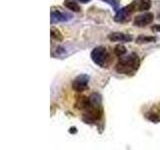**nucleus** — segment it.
I'll return each instance as SVG.
<instances>
[{
  "label": "nucleus",
  "mask_w": 160,
  "mask_h": 150,
  "mask_svg": "<svg viewBox=\"0 0 160 150\" xmlns=\"http://www.w3.org/2000/svg\"><path fill=\"white\" fill-rule=\"evenodd\" d=\"M140 66V59L137 54L131 53L128 56L121 58L115 66V70L120 74H132Z\"/></svg>",
  "instance_id": "obj_1"
},
{
  "label": "nucleus",
  "mask_w": 160,
  "mask_h": 150,
  "mask_svg": "<svg viewBox=\"0 0 160 150\" xmlns=\"http://www.w3.org/2000/svg\"><path fill=\"white\" fill-rule=\"evenodd\" d=\"M92 61L100 67H108L110 63V56L106 48L103 46L95 47L91 52Z\"/></svg>",
  "instance_id": "obj_2"
},
{
  "label": "nucleus",
  "mask_w": 160,
  "mask_h": 150,
  "mask_svg": "<svg viewBox=\"0 0 160 150\" xmlns=\"http://www.w3.org/2000/svg\"><path fill=\"white\" fill-rule=\"evenodd\" d=\"M88 82H89V76H87L86 74H81V75H78V76L73 80L71 83V86L75 91L82 92L84 90L87 89Z\"/></svg>",
  "instance_id": "obj_3"
},
{
  "label": "nucleus",
  "mask_w": 160,
  "mask_h": 150,
  "mask_svg": "<svg viewBox=\"0 0 160 150\" xmlns=\"http://www.w3.org/2000/svg\"><path fill=\"white\" fill-rule=\"evenodd\" d=\"M153 19H154L153 14L150 12H146V13H143V14L138 15V16L135 17L133 24L137 27H145L146 25H149L150 23H152Z\"/></svg>",
  "instance_id": "obj_4"
},
{
  "label": "nucleus",
  "mask_w": 160,
  "mask_h": 150,
  "mask_svg": "<svg viewBox=\"0 0 160 150\" xmlns=\"http://www.w3.org/2000/svg\"><path fill=\"white\" fill-rule=\"evenodd\" d=\"M132 13H133V10L128 5V6L118 10L117 13L115 14V16H114V20L116 22H125V21H127V20H129L130 15Z\"/></svg>",
  "instance_id": "obj_5"
},
{
  "label": "nucleus",
  "mask_w": 160,
  "mask_h": 150,
  "mask_svg": "<svg viewBox=\"0 0 160 150\" xmlns=\"http://www.w3.org/2000/svg\"><path fill=\"white\" fill-rule=\"evenodd\" d=\"M132 10L135 11H146L151 7V1L150 0H134V1L129 4Z\"/></svg>",
  "instance_id": "obj_6"
},
{
  "label": "nucleus",
  "mask_w": 160,
  "mask_h": 150,
  "mask_svg": "<svg viewBox=\"0 0 160 150\" xmlns=\"http://www.w3.org/2000/svg\"><path fill=\"white\" fill-rule=\"evenodd\" d=\"M108 39L110 41L118 42V41H131L132 37L130 35H126L121 32H113L108 35Z\"/></svg>",
  "instance_id": "obj_7"
},
{
  "label": "nucleus",
  "mask_w": 160,
  "mask_h": 150,
  "mask_svg": "<svg viewBox=\"0 0 160 150\" xmlns=\"http://www.w3.org/2000/svg\"><path fill=\"white\" fill-rule=\"evenodd\" d=\"M65 18V14L59 12L58 10H52L51 11V23H56V22H60V21H66Z\"/></svg>",
  "instance_id": "obj_8"
},
{
  "label": "nucleus",
  "mask_w": 160,
  "mask_h": 150,
  "mask_svg": "<svg viewBox=\"0 0 160 150\" xmlns=\"http://www.w3.org/2000/svg\"><path fill=\"white\" fill-rule=\"evenodd\" d=\"M89 105H90V99L88 97L83 96V97H79L75 106H76L77 109H86L89 107Z\"/></svg>",
  "instance_id": "obj_9"
},
{
  "label": "nucleus",
  "mask_w": 160,
  "mask_h": 150,
  "mask_svg": "<svg viewBox=\"0 0 160 150\" xmlns=\"http://www.w3.org/2000/svg\"><path fill=\"white\" fill-rule=\"evenodd\" d=\"M63 4L67 9L71 10V11H73V12H79L80 11V6L77 4V2L72 1V0H65Z\"/></svg>",
  "instance_id": "obj_10"
},
{
  "label": "nucleus",
  "mask_w": 160,
  "mask_h": 150,
  "mask_svg": "<svg viewBox=\"0 0 160 150\" xmlns=\"http://www.w3.org/2000/svg\"><path fill=\"white\" fill-rule=\"evenodd\" d=\"M156 41V38L152 37V36H143V35H140L136 38V43L138 44H142V43H151Z\"/></svg>",
  "instance_id": "obj_11"
},
{
  "label": "nucleus",
  "mask_w": 160,
  "mask_h": 150,
  "mask_svg": "<svg viewBox=\"0 0 160 150\" xmlns=\"http://www.w3.org/2000/svg\"><path fill=\"white\" fill-rule=\"evenodd\" d=\"M126 51H127L126 47H125L124 45H117V46L114 48L115 55H117V56H119V57L123 56V55L126 53Z\"/></svg>",
  "instance_id": "obj_12"
},
{
  "label": "nucleus",
  "mask_w": 160,
  "mask_h": 150,
  "mask_svg": "<svg viewBox=\"0 0 160 150\" xmlns=\"http://www.w3.org/2000/svg\"><path fill=\"white\" fill-rule=\"evenodd\" d=\"M146 118L149 120V121H151L153 123H158L160 122V116L159 115H157L156 113H151V112H148L146 113Z\"/></svg>",
  "instance_id": "obj_13"
},
{
  "label": "nucleus",
  "mask_w": 160,
  "mask_h": 150,
  "mask_svg": "<svg viewBox=\"0 0 160 150\" xmlns=\"http://www.w3.org/2000/svg\"><path fill=\"white\" fill-rule=\"evenodd\" d=\"M51 37L55 40H58V41H62V39H63L61 32H60L58 29H55V28H51Z\"/></svg>",
  "instance_id": "obj_14"
},
{
  "label": "nucleus",
  "mask_w": 160,
  "mask_h": 150,
  "mask_svg": "<svg viewBox=\"0 0 160 150\" xmlns=\"http://www.w3.org/2000/svg\"><path fill=\"white\" fill-rule=\"evenodd\" d=\"M151 29L153 30V31H156V32H160V25H153V26L151 27Z\"/></svg>",
  "instance_id": "obj_15"
},
{
  "label": "nucleus",
  "mask_w": 160,
  "mask_h": 150,
  "mask_svg": "<svg viewBox=\"0 0 160 150\" xmlns=\"http://www.w3.org/2000/svg\"><path fill=\"white\" fill-rule=\"evenodd\" d=\"M78 1L82 2V3H87V2H89V1H90V0H78Z\"/></svg>",
  "instance_id": "obj_16"
},
{
  "label": "nucleus",
  "mask_w": 160,
  "mask_h": 150,
  "mask_svg": "<svg viewBox=\"0 0 160 150\" xmlns=\"http://www.w3.org/2000/svg\"><path fill=\"white\" fill-rule=\"evenodd\" d=\"M158 18H159V20H160V13H159V15H158Z\"/></svg>",
  "instance_id": "obj_17"
}]
</instances>
